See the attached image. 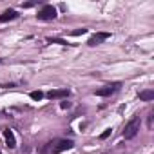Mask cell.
I'll use <instances>...</instances> for the list:
<instances>
[{
	"instance_id": "cell-15",
	"label": "cell",
	"mask_w": 154,
	"mask_h": 154,
	"mask_svg": "<svg viewBox=\"0 0 154 154\" xmlns=\"http://www.w3.org/2000/svg\"><path fill=\"white\" fill-rule=\"evenodd\" d=\"M0 62H2V58H0Z\"/></svg>"
},
{
	"instance_id": "cell-6",
	"label": "cell",
	"mask_w": 154,
	"mask_h": 154,
	"mask_svg": "<svg viewBox=\"0 0 154 154\" xmlns=\"http://www.w3.org/2000/svg\"><path fill=\"white\" fill-rule=\"evenodd\" d=\"M107 38H111V35H109V33H94V35L89 38V42H87V44H89L91 47H94V45L102 44V42H103V40H107Z\"/></svg>"
},
{
	"instance_id": "cell-5",
	"label": "cell",
	"mask_w": 154,
	"mask_h": 154,
	"mask_svg": "<svg viewBox=\"0 0 154 154\" xmlns=\"http://www.w3.org/2000/svg\"><path fill=\"white\" fill-rule=\"evenodd\" d=\"M69 94H71V89L63 87V89H53V91H49V93H47V98H49V100H63V98H67Z\"/></svg>"
},
{
	"instance_id": "cell-2",
	"label": "cell",
	"mask_w": 154,
	"mask_h": 154,
	"mask_svg": "<svg viewBox=\"0 0 154 154\" xmlns=\"http://www.w3.org/2000/svg\"><path fill=\"white\" fill-rule=\"evenodd\" d=\"M140 125H141V120H140V114H136L132 120L127 122V125H125V129H123V138H125V140H132V138L138 134Z\"/></svg>"
},
{
	"instance_id": "cell-9",
	"label": "cell",
	"mask_w": 154,
	"mask_h": 154,
	"mask_svg": "<svg viewBox=\"0 0 154 154\" xmlns=\"http://www.w3.org/2000/svg\"><path fill=\"white\" fill-rule=\"evenodd\" d=\"M140 100H143V102H150V100H154V91H150V89L141 91V93H140Z\"/></svg>"
},
{
	"instance_id": "cell-13",
	"label": "cell",
	"mask_w": 154,
	"mask_h": 154,
	"mask_svg": "<svg viewBox=\"0 0 154 154\" xmlns=\"http://www.w3.org/2000/svg\"><path fill=\"white\" fill-rule=\"evenodd\" d=\"M109 134H111V129H105V131L100 134V140H105V138H109Z\"/></svg>"
},
{
	"instance_id": "cell-7",
	"label": "cell",
	"mask_w": 154,
	"mask_h": 154,
	"mask_svg": "<svg viewBox=\"0 0 154 154\" xmlns=\"http://www.w3.org/2000/svg\"><path fill=\"white\" fill-rule=\"evenodd\" d=\"M2 134H4L6 145H8L9 149H15V147H17V140H15V134H13V131H11V129H4V131H2Z\"/></svg>"
},
{
	"instance_id": "cell-11",
	"label": "cell",
	"mask_w": 154,
	"mask_h": 154,
	"mask_svg": "<svg viewBox=\"0 0 154 154\" xmlns=\"http://www.w3.org/2000/svg\"><path fill=\"white\" fill-rule=\"evenodd\" d=\"M29 96H31L35 102H40V100L44 98V93H42V91H31V93H29Z\"/></svg>"
},
{
	"instance_id": "cell-1",
	"label": "cell",
	"mask_w": 154,
	"mask_h": 154,
	"mask_svg": "<svg viewBox=\"0 0 154 154\" xmlns=\"http://www.w3.org/2000/svg\"><path fill=\"white\" fill-rule=\"evenodd\" d=\"M72 140H54V141H49L45 143V147L42 149L44 154L51 152V154H60V152H65L69 149H72Z\"/></svg>"
},
{
	"instance_id": "cell-8",
	"label": "cell",
	"mask_w": 154,
	"mask_h": 154,
	"mask_svg": "<svg viewBox=\"0 0 154 154\" xmlns=\"http://www.w3.org/2000/svg\"><path fill=\"white\" fill-rule=\"evenodd\" d=\"M15 18H18V13H17L15 9H8V11H4L2 15H0V24L11 22V20H15Z\"/></svg>"
},
{
	"instance_id": "cell-14",
	"label": "cell",
	"mask_w": 154,
	"mask_h": 154,
	"mask_svg": "<svg viewBox=\"0 0 154 154\" xmlns=\"http://www.w3.org/2000/svg\"><path fill=\"white\" fill-rule=\"evenodd\" d=\"M60 107H62V109H69V107H71V102H65V100H63V102L60 103Z\"/></svg>"
},
{
	"instance_id": "cell-12",
	"label": "cell",
	"mask_w": 154,
	"mask_h": 154,
	"mask_svg": "<svg viewBox=\"0 0 154 154\" xmlns=\"http://www.w3.org/2000/svg\"><path fill=\"white\" fill-rule=\"evenodd\" d=\"M85 33H87V29H76V31H72L71 35H72V36H80V35H85Z\"/></svg>"
},
{
	"instance_id": "cell-3",
	"label": "cell",
	"mask_w": 154,
	"mask_h": 154,
	"mask_svg": "<svg viewBox=\"0 0 154 154\" xmlns=\"http://www.w3.org/2000/svg\"><path fill=\"white\" fill-rule=\"evenodd\" d=\"M38 20H42V22H49V20H54L56 18V8H53V6H49V4H45L40 11H38Z\"/></svg>"
},
{
	"instance_id": "cell-4",
	"label": "cell",
	"mask_w": 154,
	"mask_h": 154,
	"mask_svg": "<svg viewBox=\"0 0 154 154\" xmlns=\"http://www.w3.org/2000/svg\"><path fill=\"white\" fill-rule=\"evenodd\" d=\"M120 87H122L120 82H112V84H107V85H103L102 89H98L96 94H98V96H111V94H114L116 91H120Z\"/></svg>"
},
{
	"instance_id": "cell-10",
	"label": "cell",
	"mask_w": 154,
	"mask_h": 154,
	"mask_svg": "<svg viewBox=\"0 0 154 154\" xmlns=\"http://www.w3.org/2000/svg\"><path fill=\"white\" fill-rule=\"evenodd\" d=\"M47 42H49V44H60V45H71V44H69L67 40H63V38H51V36H49Z\"/></svg>"
}]
</instances>
